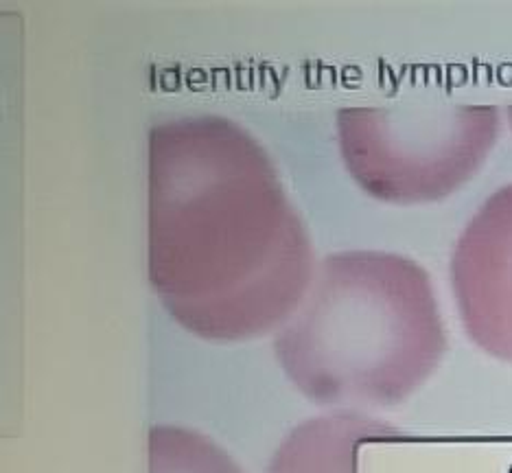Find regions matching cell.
<instances>
[{"instance_id":"cell-1","label":"cell","mask_w":512,"mask_h":473,"mask_svg":"<svg viewBox=\"0 0 512 473\" xmlns=\"http://www.w3.org/2000/svg\"><path fill=\"white\" fill-rule=\"evenodd\" d=\"M311 239L270 154L217 114L149 130V283L208 342L281 329L316 274Z\"/></svg>"},{"instance_id":"cell-2","label":"cell","mask_w":512,"mask_h":473,"mask_svg":"<svg viewBox=\"0 0 512 473\" xmlns=\"http://www.w3.org/2000/svg\"><path fill=\"white\" fill-rule=\"evenodd\" d=\"M434 285L412 259L353 250L324 257L274 353L302 395L331 408H394L447 353Z\"/></svg>"},{"instance_id":"cell-3","label":"cell","mask_w":512,"mask_h":473,"mask_svg":"<svg viewBox=\"0 0 512 473\" xmlns=\"http://www.w3.org/2000/svg\"><path fill=\"white\" fill-rule=\"evenodd\" d=\"M502 128L497 106L399 101L337 112V141L353 180L388 204L438 202L482 169Z\"/></svg>"},{"instance_id":"cell-4","label":"cell","mask_w":512,"mask_h":473,"mask_svg":"<svg viewBox=\"0 0 512 473\" xmlns=\"http://www.w3.org/2000/svg\"><path fill=\"white\" fill-rule=\"evenodd\" d=\"M451 285L469 338L512 364V182L462 230L451 257Z\"/></svg>"},{"instance_id":"cell-5","label":"cell","mask_w":512,"mask_h":473,"mask_svg":"<svg viewBox=\"0 0 512 473\" xmlns=\"http://www.w3.org/2000/svg\"><path fill=\"white\" fill-rule=\"evenodd\" d=\"M394 425L357 410H340L300 423L278 445L265 473H357L359 449L401 441Z\"/></svg>"},{"instance_id":"cell-6","label":"cell","mask_w":512,"mask_h":473,"mask_svg":"<svg viewBox=\"0 0 512 473\" xmlns=\"http://www.w3.org/2000/svg\"><path fill=\"white\" fill-rule=\"evenodd\" d=\"M149 473H243L215 441L180 425L149 430Z\"/></svg>"},{"instance_id":"cell-7","label":"cell","mask_w":512,"mask_h":473,"mask_svg":"<svg viewBox=\"0 0 512 473\" xmlns=\"http://www.w3.org/2000/svg\"><path fill=\"white\" fill-rule=\"evenodd\" d=\"M508 119H510V125H512V106L508 108Z\"/></svg>"}]
</instances>
